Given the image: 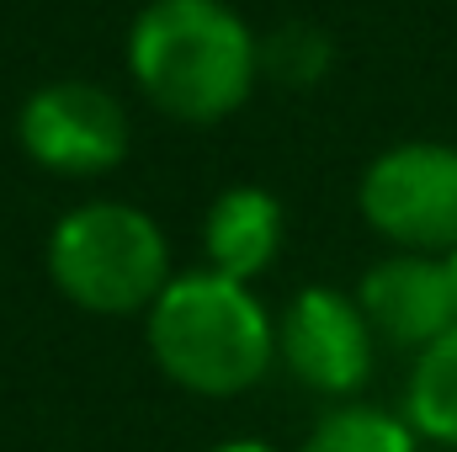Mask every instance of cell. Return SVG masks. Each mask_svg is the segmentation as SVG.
<instances>
[{"instance_id":"cell-1","label":"cell","mask_w":457,"mask_h":452,"mask_svg":"<svg viewBox=\"0 0 457 452\" xmlns=\"http://www.w3.org/2000/svg\"><path fill=\"white\" fill-rule=\"evenodd\" d=\"M122 54L138 96L187 128L228 122L261 86V38L228 0H149Z\"/></svg>"},{"instance_id":"cell-2","label":"cell","mask_w":457,"mask_h":452,"mask_svg":"<svg viewBox=\"0 0 457 452\" xmlns=\"http://www.w3.org/2000/svg\"><path fill=\"white\" fill-rule=\"evenodd\" d=\"M144 346L176 389L197 399H239L277 367V314L250 282L192 266L149 304Z\"/></svg>"},{"instance_id":"cell-3","label":"cell","mask_w":457,"mask_h":452,"mask_svg":"<svg viewBox=\"0 0 457 452\" xmlns=\"http://www.w3.org/2000/svg\"><path fill=\"white\" fill-rule=\"evenodd\" d=\"M43 266L59 298L96 320H144L176 277L160 219L122 197H91L59 213L43 245Z\"/></svg>"},{"instance_id":"cell-4","label":"cell","mask_w":457,"mask_h":452,"mask_svg":"<svg viewBox=\"0 0 457 452\" xmlns=\"http://www.w3.org/2000/svg\"><path fill=\"white\" fill-rule=\"evenodd\" d=\"M356 213L388 250L453 255L457 250V144L399 138L356 176Z\"/></svg>"},{"instance_id":"cell-5","label":"cell","mask_w":457,"mask_h":452,"mask_svg":"<svg viewBox=\"0 0 457 452\" xmlns=\"http://www.w3.org/2000/svg\"><path fill=\"white\" fill-rule=\"evenodd\" d=\"M16 144L48 176L96 181L128 160L133 122L122 113V102L96 80H48L21 102Z\"/></svg>"},{"instance_id":"cell-6","label":"cell","mask_w":457,"mask_h":452,"mask_svg":"<svg viewBox=\"0 0 457 452\" xmlns=\"http://www.w3.org/2000/svg\"><path fill=\"white\" fill-rule=\"evenodd\" d=\"M277 362L320 399L341 405L356 399L372 378L378 336L356 304V293H341L330 282H309L287 298L277 314Z\"/></svg>"},{"instance_id":"cell-7","label":"cell","mask_w":457,"mask_h":452,"mask_svg":"<svg viewBox=\"0 0 457 452\" xmlns=\"http://www.w3.org/2000/svg\"><path fill=\"white\" fill-rule=\"evenodd\" d=\"M356 304H361L378 346H394L410 356L457 325V288L447 272V255L388 250L383 261H372L361 272Z\"/></svg>"},{"instance_id":"cell-8","label":"cell","mask_w":457,"mask_h":452,"mask_svg":"<svg viewBox=\"0 0 457 452\" xmlns=\"http://www.w3.org/2000/svg\"><path fill=\"white\" fill-rule=\"evenodd\" d=\"M287 239V208L271 187L239 181L213 197L203 213V266L224 272L234 282H255L277 266Z\"/></svg>"},{"instance_id":"cell-9","label":"cell","mask_w":457,"mask_h":452,"mask_svg":"<svg viewBox=\"0 0 457 452\" xmlns=\"http://www.w3.org/2000/svg\"><path fill=\"white\" fill-rule=\"evenodd\" d=\"M399 415L415 426L420 442L457 452V325L426 351H415Z\"/></svg>"},{"instance_id":"cell-10","label":"cell","mask_w":457,"mask_h":452,"mask_svg":"<svg viewBox=\"0 0 457 452\" xmlns=\"http://www.w3.org/2000/svg\"><path fill=\"white\" fill-rule=\"evenodd\" d=\"M426 442L415 437V426L399 410L367 405V399H341L330 405L298 452H420Z\"/></svg>"},{"instance_id":"cell-11","label":"cell","mask_w":457,"mask_h":452,"mask_svg":"<svg viewBox=\"0 0 457 452\" xmlns=\"http://www.w3.org/2000/svg\"><path fill=\"white\" fill-rule=\"evenodd\" d=\"M336 64V43L314 21H287L271 38H261V80L277 86H320Z\"/></svg>"},{"instance_id":"cell-12","label":"cell","mask_w":457,"mask_h":452,"mask_svg":"<svg viewBox=\"0 0 457 452\" xmlns=\"http://www.w3.org/2000/svg\"><path fill=\"white\" fill-rule=\"evenodd\" d=\"M208 452H282V448L266 442V437H224V442H213Z\"/></svg>"},{"instance_id":"cell-13","label":"cell","mask_w":457,"mask_h":452,"mask_svg":"<svg viewBox=\"0 0 457 452\" xmlns=\"http://www.w3.org/2000/svg\"><path fill=\"white\" fill-rule=\"evenodd\" d=\"M447 272H453V288H457V250L447 255Z\"/></svg>"}]
</instances>
